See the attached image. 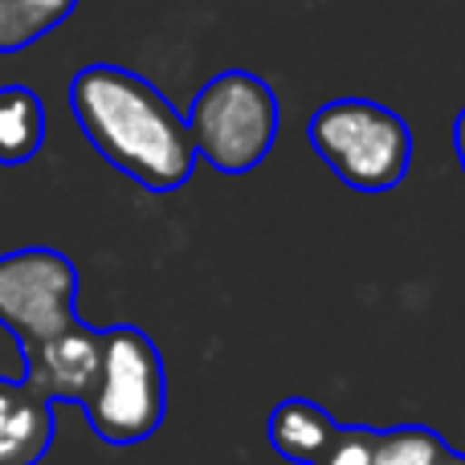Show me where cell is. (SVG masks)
Listing matches in <instances>:
<instances>
[{
    "mask_svg": "<svg viewBox=\"0 0 465 465\" xmlns=\"http://www.w3.org/2000/svg\"><path fill=\"white\" fill-rule=\"evenodd\" d=\"M82 409L94 437L114 450L143 445L160 433L168 412V371L147 331L131 322L103 327V368Z\"/></svg>",
    "mask_w": 465,
    "mask_h": 465,
    "instance_id": "7a4b0ae2",
    "label": "cell"
},
{
    "mask_svg": "<svg viewBox=\"0 0 465 465\" xmlns=\"http://www.w3.org/2000/svg\"><path fill=\"white\" fill-rule=\"evenodd\" d=\"M184 123L196 160H204L213 172H225V176H245L270 155L282 111L273 90L257 74L225 70L201 86Z\"/></svg>",
    "mask_w": 465,
    "mask_h": 465,
    "instance_id": "277c9868",
    "label": "cell"
},
{
    "mask_svg": "<svg viewBox=\"0 0 465 465\" xmlns=\"http://www.w3.org/2000/svg\"><path fill=\"white\" fill-rule=\"evenodd\" d=\"M371 453H376V429L335 425L327 450L319 453L314 465H371Z\"/></svg>",
    "mask_w": 465,
    "mask_h": 465,
    "instance_id": "7c38bea8",
    "label": "cell"
},
{
    "mask_svg": "<svg viewBox=\"0 0 465 465\" xmlns=\"http://www.w3.org/2000/svg\"><path fill=\"white\" fill-rule=\"evenodd\" d=\"M450 450L441 433L425 425H396L376 433V453L371 465H437V458Z\"/></svg>",
    "mask_w": 465,
    "mask_h": 465,
    "instance_id": "8fae6325",
    "label": "cell"
},
{
    "mask_svg": "<svg viewBox=\"0 0 465 465\" xmlns=\"http://www.w3.org/2000/svg\"><path fill=\"white\" fill-rule=\"evenodd\" d=\"M45 143V106L29 86H0V163H29Z\"/></svg>",
    "mask_w": 465,
    "mask_h": 465,
    "instance_id": "9c48e42d",
    "label": "cell"
},
{
    "mask_svg": "<svg viewBox=\"0 0 465 465\" xmlns=\"http://www.w3.org/2000/svg\"><path fill=\"white\" fill-rule=\"evenodd\" d=\"M57 433L54 401L25 380H0V465H37Z\"/></svg>",
    "mask_w": 465,
    "mask_h": 465,
    "instance_id": "52a82bcc",
    "label": "cell"
},
{
    "mask_svg": "<svg viewBox=\"0 0 465 465\" xmlns=\"http://www.w3.org/2000/svg\"><path fill=\"white\" fill-rule=\"evenodd\" d=\"M78 322V270L57 249L0 257V327L25 347Z\"/></svg>",
    "mask_w": 465,
    "mask_h": 465,
    "instance_id": "5b68a950",
    "label": "cell"
},
{
    "mask_svg": "<svg viewBox=\"0 0 465 465\" xmlns=\"http://www.w3.org/2000/svg\"><path fill=\"white\" fill-rule=\"evenodd\" d=\"M437 465H465V458H461L458 450H445L441 458H437Z\"/></svg>",
    "mask_w": 465,
    "mask_h": 465,
    "instance_id": "5bb4252c",
    "label": "cell"
},
{
    "mask_svg": "<svg viewBox=\"0 0 465 465\" xmlns=\"http://www.w3.org/2000/svg\"><path fill=\"white\" fill-rule=\"evenodd\" d=\"M70 111L98 155L147 193H176L196 172L188 123L147 78L111 62L74 74Z\"/></svg>",
    "mask_w": 465,
    "mask_h": 465,
    "instance_id": "6da1fadb",
    "label": "cell"
},
{
    "mask_svg": "<svg viewBox=\"0 0 465 465\" xmlns=\"http://www.w3.org/2000/svg\"><path fill=\"white\" fill-rule=\"evenodd\" d=\"M331 433H335V420L327 417V409L306 396H290L265 420V441L278 458L294 461V465H314L319 453L327 450Z\"/></svg>",
    "mask_w": 465,
    "mask_h": 465,
    "instance_id": "ba28073f",
    "label": "cell"
},
{
    "mask_svg": "<svg viewBox=\"0 0 465 465\" xmlns=\"http://www.w3.org/2000/svg\"><path fill=\"white\" fill-rule=\"evenodd\" d=\"M78 0H0V54L33 45L74 13Z\"/></svg>",
    "mask_w": 465,
    "mask_h": 465,
    "instance_id": "30bf717a",
    "label": "cell"
},
{
    "mask_svg": "<svg viewBox=\"0 0 465 465\" xmlns=\"http://www.w3.org/2000/svg\"><path fill=\"white\" fill-rule=\"evenodd\" d=\"M453 147H458V163H461V172H465V106H461L458 123H453Z\"/></svg>",
    "mask_w": 465,
    "mask_h": 465,
    "instance_id": "4fadbf2b",
    "label": "cell"
},
{
    "mask_svg": "<svg viewBox=\"0 0 465 465\" xmlns=\"http://www.w3.org/2000/svg\"><path fill=\"white\" fill-rule=\"evenodd\" d=\"M25 384L41 392L45 401H70L82 404L90 396L103 368V331L86 327V322H70L65 331L41 339V343L25 347Z\"/></svg>",
    "mask_w": 465,
    "mask_h": 465,
    "instance_id": "8992f818",
    "label": "cell"
},
{
    "mask_svg": "<svg viewBox=\"0 0 465 465\" xmlns=\"http://www.w3.org/2000/svg\"><path fill=\"white\" fill-rule=\"evenodd\" d=\"M319 160L355 193H392L412 163V131L371 98H335L306 123Z\"/></svg>",
    "mask_w": 465,
    "mask_h": 465,
    "instance_id": "3957f363",
    "label": "cell"
}]
</instances>
